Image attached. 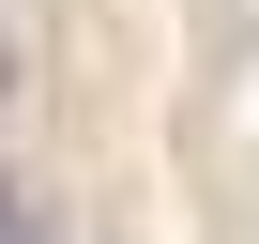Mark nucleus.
Segmentation results:
<instances>
[{"mask_svg": "<svg viewBox=\"0 0 259 244\" xmlns=\"http://www.w3.org/2000/svg\"><path fill=\"white\" fill-rule=\"evenodd\" d=\"M0 92H16V31H0Z\"/></svg>", "mask_w": 259, "mask_h": 244, "instance_id": "1", "label": "nucleus"}, {"mask_svg": "<svg viewBox=\"0 0 259 244\" xmlns=\"http://www.w3.org/2000/svg\"><path fill=\"white\" fill-rule=\"evenodd\" d=\"M0 16H16V0H0Z\"/></svg>", "mask_w": 259, "mask_h": 244, "instance_id": "3", "label": "nucleus"}, {"mask_svg": "<svg viewBox=\"0 0 259 244\" xmlns=\"http://www.w3.org/2000/svg\"><path fill=\"white\" fill-rule=\"evenodd\" d=\"M0 198H16V183H0ZM0 244H16V229H0Z\"/></svg>", "mask_w": 259, "mask_h": 244, "instance_id": "2", "label": "nucleus"}]
</instances>
